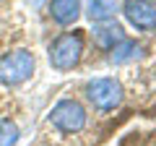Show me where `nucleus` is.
<instances>
[{"label": "nucleus", "instance_id": "nucleus-1", "mask_svg": "<svg viewBox=\"0 0 156 146\" xmlns=\"http://www.w3.org/2000/svg\"><path fill=\"white\" fill-rule=\"evenodd\" d=\"M83 57V37L78 31H65L50 45V63L57 71H73Z\"/></svg>", "mask_w": 156, "mask_h": 146}, {"label": "nucleus", "instance_id": "nucleus-2", "mask_svg": "<svg viewBox=\"0 0 156 146\" xmlns=\"http://www.w3.org/2000/svg\"><path fill=\"white\" fill-rule=\"evenodd\" d=\"M34 68V55L29 50H16V52H8L3 60H0V84L5 86H18L23 81L31 78Z\"/></svg>", "mask_w": 156, "mask_h": 146}, {"label": "nucleus", "instance_id": "nucleus-3", "mask_svg": "<svg viewBox=\"0 0 156 146\" xmlns=\"http://www.w3.org/2000/svg\"><path fill=\"white\" fill-rule=\"evenodd\" d=\"M83 91H86V99L101 112H109L122 102V86L115 78H91Z\"/></svg>", "mask_w": 156, "mask_h": 146}, {"label": "nucleus", "instance_id": "nucleus-4", "mask_svg": "<svg viewBox=\"0 0 156 146\" xmlns=\"http://www.w3.org/2000/svg\"><path fill=\"white\" fill-rule=\"evenodd\" d=\"M50 123L62 133H78L86 125V110L76 99H60L50 112Z\"/></svg>", "mask_w": 156, "mask_h": 146}, {"label": "nucleus", "instance_id": "nucleus-5", "mask_svg": "<svg viewBox=\"0 0 156 146\" xmlns=\"http://www.w3.org/2000/svg\"><path fill=\"white\" fill-rule=\"evenodd\" d=\"M122 13L140 31H154L156 29V3L154 0H125Z\"/></svg>", "mask_w": 156, "mask_h": 146}, {"label": "nucleus", "instance_id": "nucleus-6", "mask_svg": "<svg viewBox=\"0 0 156 146\" xmlns=\"http://www.w3.org/2000/svg\"><path fill=\"white\" fill-rule=\"evenodd\" d=\"M50 16L60 26H70L81 16V0H50Z\"/></svg>", "mask_w": 156, "mask_h": 146}, {"label": "nucleus", "instance_id": "nucleus-7", "mask_svg": "<svg viewBox=\"0 0 156 146\" xmlns=\"http://www.w3.org/2000/svg\"><path fill=\"white\" fill-rule=\"evenodd\" d=\"M120 39H125V31L120 24H115L109 18V21H96L94 26V42L101 47V50H109V47H115Z\"/></svg>", "mask_w": 156, "mask_h": 146}, {"label": "nucleus", "instance_id": "nucleus-8", "mask_svg": "<svg viewBox=\"0 0 156 146\" xmlns=\"http://www.w3.org/2000/svg\"><path fill=\"white\" fill-rule=\"evenodd\" d=\"M140 55V45L133 39H120L115 47H109V63L115 65H122V63H130Z\"/></svg>", "mask_w": 156, "mask_h": 146}, {"label": "nucleus", "instance_id": "nucleus-9", "mask_svg": "<svg viewBox=\"0 0 156 146\" xmlns=\"http://www.w3.org/2000/svg\"><path fill=\"white\" fill-rule=\"evenodd\" d=\"M115 3L112 0H89V18L91 21H109L115 16Z\"/></svg>", "mask_w": 156, "mask_h": 146}, {"label": "nucleus", "instance_id": "nucleus-10", "mask_svg": "<svg viewBox=\"0 0 156 146\" xmlns=\"http://www.w3.org/2000/svg\"><path fill=\"white\" fill-rule=\"evenodd\" d=\"M18 125L11 120H0V146H16L18 144Z\"/></svg>", "mask_w": 156, "mask_h": 146}]
</instances>
